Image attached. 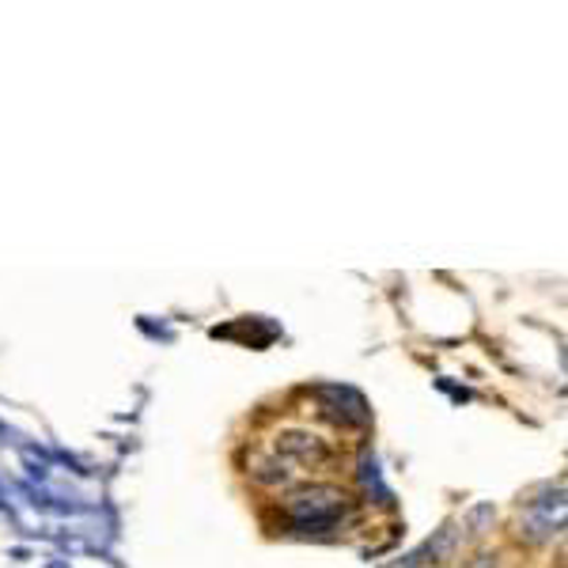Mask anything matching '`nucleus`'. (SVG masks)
<instances>
[{
  "label": "nucleus",
  "instance_id": "f257e3e1",
  "mask_svg": "<svg viewBox=\"0 0 568 568\" xmlns=\"http://www.w3.org/2000/svg\"><path fill=\"white\" fill-rule=\"evenodd\" d=\"M349 508V497L334 485H304V489L288 493L284 497V511L296 527L318 530V527H334L337 519Z\"/></svg>",
  "mask_w": 568,
  "mask_h": 568
}]
</instances>
